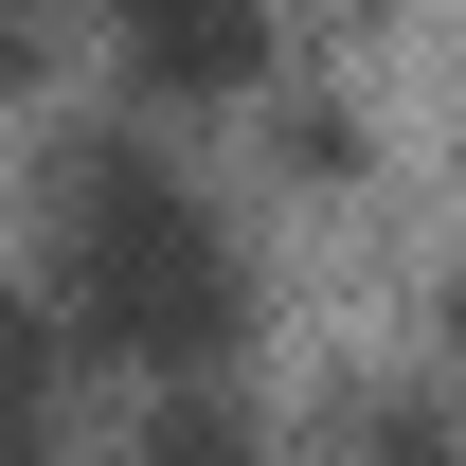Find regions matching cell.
Segmentation results:
<instances>
[{"mask_svg": "<svg viewBox=\"0 0 466 466\" xmlns=\"http://www.w3.org/2000/svg\"><path fill=\"white\" fill-rule=\"evenodd\" d=\"M55 323L108 341V359H144V377L233 359L251 251H233V216L162 162V144H72L55 162Z\"/></svg>", "mask_w": 466, "mask_h": 466, "instance_id": "1", "label": "cell"}, {"mask_svg": "<svg viewBox=\"0 0 466 466\" xmlns=\"http://www.w3.org/2000/svg\"><path fill=\"white\" fill-rule=\"evenodd\" d=\"M108 18V55L162 90V108H233L251 72H269V0H90Z\"/></svg>", "mask_w": 466, "mask_h": 466, "instance_id": "2", "label": "cell"}, {"mask_svg": "<svg viewBox=\"0 0 466 466\" xmlns=\"http://www.w3.org/2000/svg\"><path fill=\"white\" fill-rule=\"evenodd\" d=\"M55 395H72V341L36 323V288H0V449L55 431Z\"/></svg>", "mask_w": 466, "mask_h": 466, "instance_id": "3", "label": "cell"}, {"mask_svg": "<svg viewBox=\"0 0 466 466\" xmlns=\"http://www.w3.org/2000/svg\"><path fill=\"white\" fill-rule=\"evenodd\" d=\"M0 72H18V0H0Z\"/></svg>", "mask_w": 466, "mask_h": 466, "instance_id": "4", "label": "cell"}]
</instances>
